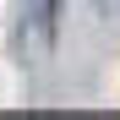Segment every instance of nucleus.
<instances>
[{"label":"nucleus","instance_id":"obj_1","mask_svg":"<svg viewBox=\"0 0 120 120\" xmlns=\"http://www.w3.org/2000/svg\"><path fill=\"white\" fill-rule=\"evenodd\" d=\"M22 6H27V27L49 44L55 38V16H60V0H22Z\"/></svg>","mask_w":120,"mask_h":120},{"label":"nucleus","instance_id":"obj_2","mask_svg":"<svg viewBox=\"0 0 120 120\" xmlns=\"http://www.w3.org/2000/svg\"><path fill=\"white\" fill-rule=\"evenodd\" d=\"M98 11H104V16H115V11H120V0H98Z\"/></svg>","mask_w":120,"mask_h":120}]
</instances>
